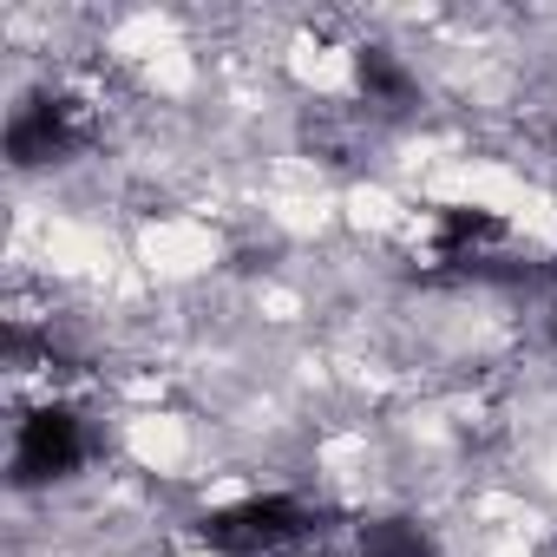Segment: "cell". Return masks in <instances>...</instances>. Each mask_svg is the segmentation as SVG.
Here are the masks:
<instances>
[{
	"label": "cell",
	"instance_id": "cell-6",
	"mask_svg": "<svg viewBox=\"0 0 557 557\" xmlns=\"http://www.w3.org/2000/svg\"><path fill=\"white\" fill-rule=\"evenodd\" d=\"M361 557H433V550H426L420 524H407V518H374V524H361Z\"/></svg>",
	"mask_w": 557,
	"mask_h": 557
},
{
	"label": "cell",
	"instance_id": "cell-2",
	"mask_svg": "<svg viewBox=\"0 0 557 557\" xmlns=\"http://www.w3.org/2000/svg\"><path fill=\"white\" fill-rule=\"evenodd\" d=\"M79 138H86L79 106H73V99H53V92H34V99L8 119V158H14V164H53V158H66Z\"/></svg>",
	"mask_w": 557,
	"mask_h": 557
},
{
	"label": "cell",
	"instance_id": "cell-3",
	"mask_svg": "<svg viewBox=\"0 0 557 557\" xmlns=\"http://www.w3.org/2000/svg\"><path fill=\"white\" fill-rule=\"evenodd\" d=\"M79 453H86L79 420H73L66 407H40V413L21 420V440H14V479H21V485L60 479V472L79 466Z\"/></svg>",
	"mask_w": 557,
	"mask_h": 557
},
{
	"label": "cell",
	"instance_id": "cell-5",
	"mask_svg": "<svg viewBox=\"0 0 557 557\" xmlns=\"http://www.w3.org/2000/svg\"><path fill=\"white\" fill-rule=\"evenodd\" d=\"M355 73H361V92L381 99V106H407V99H413V79H407V66H400L387 47H361Z\"/></svg>",
	"mask_w": 557,
	"mask_h": 557
},
{
	"label": "cell",
	"instance_id": "cell-4",
	"mask_svg": "<svg viewBox=\"0 0 557 557\" xmlns=\"http://www.w3.org/2000/svg\"><path fill=\"white\" fill-rule=\"evenodd\" d=\"M505 236V223L492 216V210H440V223H433V256L440 262H485V249Z\"/></svg>",
	"mask_w": 557,
	"mask_h": 557
},
{
	"label": "cell",
	"instance_id": "cell-1",
	"mask_svg": "<svg viewBox=\"0 0 557 557\" xmlns=\"http://www.w3.org/2000/svg\"><path fill=\"white\" fill-rule=\"evenodd\" d=\"M203 544L223 550V557H262V550H283L289 537H302V505L296 498H249V505H230V511H210L203 524Z\"/></svg>",
	"mask_w": 557,
	"mask_h": 557
}]
</instances>
